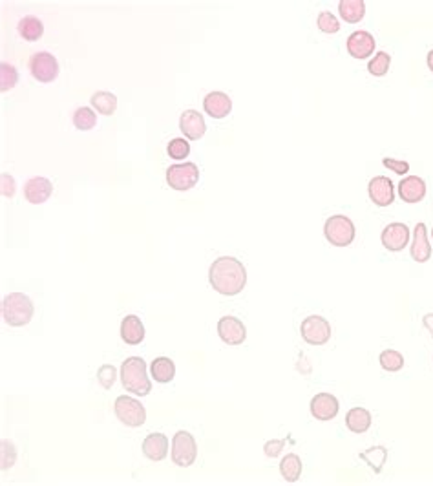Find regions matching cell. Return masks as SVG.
Returning a JSON list of instances; mask_svg holds the SVG:
<instances>
[{"label": "cell", "instance_id": "cell-34", "mask_svg": "<svg viewBox=\"0 0 433 486\" xmlns=\"http://www.w3.org/2000/svg\"><path fill=\"white\" fill-rule=\"evenodd\" d=\"M166 152H169V156L172 157V159L181 161L190 154V145L183 137H176V139H172V141L169 143Z\"/></svg>", "mask_w": 433, "mask_h": 486}, {"label": "cell", "instance_id": "cell-33", "mask_svg": "<svg viewBox=\"0 0 433 486\" xmlns=\"http://www.w3.org/2000/svg\"><path fill=\"white\" fill-rule=\"evenodd\" d=\"M316 26L320 29L322 34H339L340 31V22L339 19L334 17L331 11H320L318 17H316Z\"/></svg>", "mask_w": 433, "mask_h": 486}, {"label": "cell", "instance_id": "cell-4", "mask_svg": "<svg viewBox=\"0 0 433 486\" xmlns=\"http://www.w3.org/2000/svg\"><path fill=\"white\" fill-rule=\"evenodd\" d=\"M355 223L344 214H334L324 223V236L334 247H348L355 240Z\"/></svg>", "mask_w": 433, "mask_h": 486}, {"label": "cell", "instance_id": "cell-38", "mask_svg": "<svg viewBox=\"0 0 433 486\" xmlns=\"http://www.w3.org/2000/svg\"><path fill=\"white\" fill-rule=\"evenodd\" d=\"M285 443H288V441H285V439L267 441V443L264 444L265 455H267L269 459H276L278 455H280V453L283 452V448H285Z\"/></svg>", "mask_w": 433, "mask_h": 486}, {"label": "cell", "instance_id": "cell-1", "mask_svg": "<svg viewBox=\"0 0 433 486\" xmlns=\"http://www.w3.org/2000/svg\"><path fill=\"white\" fill-rule=\"evenodd\" d=\"M208 282L223 296H236L247 285V269L238 258L220 256L208 267Z\"/></svg>", "mask_w": 433, "mask_h": 486}, {"label": "cell", "instance_id": "cell-21", "mask_svg": "<svg viewBox=\"0 0 433 486\" xmlns=\"http://www.w3.org/2000/svg\"><path fill=\"white\" fill-rule=\"evenodd\" d=\"M121 338L128 345H139L145 340V326L141 318L136 315H128L121 322Z\"/></svg>", "mask_w": 433, "mask_h": 486}, {"label": "cell", "instance_id": "cell-6", "mask_svg": "<svg viewBox=\"0 0 433 486\" xmlns=\"http://www.w3.org/2000/svg\"><path fill=\"white\" fill-rule=\"evenodd\" d=\"M113 411L115 417L121 420L122 424L130 426V428H137L143 426L146 420V410L141 402L132 399L128 395H121L113 402Z\"/></svg>", "mask_w": 433, "mask_h": 486}, {"label": "cell", "instance_id": "cell-32", "mask_svg": "<svg viewBox=\"0 0 433 486\" xmlns=\"http://www.w3.org/2000/svg\"><path fill=\"white\" fill-rule=\"evenodd\" d=\"M390 64H391L390 53L378 52L375 53V57H373L371 61H369V64H367V71L375 77H384L388 73V70H390Z\"/></svg>", "mask_w": 433, "mask_h": 486}, {"label": "cell", "instance_id": "cell-29", "mask_svg": "<svg viewBox=\"0 0 433 486\" xmlns=\"http://www.w3.org/2000/svg\"><path fill=\"white\" fill-rule=\"evenodd\" d=\"M73 124H76L77 130H83V132H88L97 124V113L94 112L88 106H80L73 113Z\"/></svg>", "mask_w": 433, "mask_h": 486}, {"label": "cell", "instance_id": "cell-10", "mask_svg": "<svg viewBox=\"0 0 433 486\" xmlns=\"http://www.w3.org/2000/svg\"><path fill=\"white\" fill-rule=\"evenodd\" d=\"M367 194L377 207H390L395 201V185L386 176H377L367 185Z\"/></svg>", "mask_w": 433, "mask_h": 486}, {"label": "cell", "instance_id": "cell-25", "mask_svg": "<svg viewBox=\"0 0 433 486\" xmlns=\"http://www.w3.org/2000/svg\"><path fill=\"white\" fill-rule=\"evenodd\" d=\"M339 13L346 22L357 24L366 15V4H364V0H340Z\"/></svg>", "mask_w": 433, "mask_h": 486}, {"label": "cell", "instance_id": "cell-16", "mask_svg": "<svg viewBox=\"0 0 433 486\" xmlns=\"http://www.w3.org/2000/svg\"><path fill=\"white\" fill-rule=\"evenodd\" d=\"M179 130L183 132L187 139L196 141V139H201L205 136L207 124H205V119H203L201 113L196 112V110H187L179 117Z\"/></svg>", "mask_w": 433, "mask_h": 486}, {"label": "cell", "instance_id": "cell-27", "mask_svg": "<svg viewBox=\"0 0 433 486\" xmlns=\"http://www.w3.org/2000/svg\"><path fill=\"white\" fill-rule=\"evenodd\" d=\"M360 459H362L364 463H367V466L371 468L373 472L381 473L388 461V450L384 446H373V448L360 453Z\"/></svg>", "mask_w": 433, "mask_h": 486}, {"label": "cell", "instance_id": "cell-39", "mask_svg": "<svg viewBox=\"0 0 433 486\" xmlns=\"http://www.w3.org/2000/svg\"><path fill=\"white\" fill-rule=\"evenodd\" d=\"M0 190H2V196L4 198H13L15 192H17V181H15L13 176L10 174H2L0 178Z\"/></svg>", "mask_w": 433, "mask_h": 486}, {"label": "cell", "instance_id": "cell-8", "mask_svg": "<svg viewBox=\"0 0 433 486\" xmlns=\"http://www.w3.org/2000/svg\"><path fill=\"white\" fill-rule=\"evenodd\" d=\"M199 181V169L196 163H181V165H172L166 170V183L170 189L185 192V190L194 189Z\"/></svg>", "mask_w": 433, "mask_h": 486}, {"label": "cell", "instance_id": "cell-9", "mask_svg": "<svg viewBox=\"0 0 433 486\" xmlns=\"http://www.w3.org/2000/svg\"><path fill=\"white\" fill-rule=\"evenodd\" d=\"M300 335L309 345H324L331 338V324L320 315H311L301 320Z\"/></svg>", "mask_w": 433, "mask_h": 486}, {"label": "cell", "instance_id": "cell-17", "mask_svg": "<svg viewBox=\"0 0 433 486\" xmlns=\"http://www.w3.org/2000/svg\"><path fill=\"white\" fill-rule=\"evenodd\" d=\"M399 196L406 203H420L426 198V183L419 176H406L399 183Z\"/></svg>", "mask_w": 433, "mask_h": 486}, {"label": "cell", "instance_id": "cell-22", "mask_svg": "<svg viewBox=\"0 0 433 486\" xmlns=\"http://www.w3.org/2000/svg\"><path fill=\"white\" fill-rule=\"evenodd\" d=\"M371 420V413L366 408H351L346 415V426L351 434H366Z\"/></svg>", "mask_w": 433, "mask_h": 486}, {"label": "cell", "instance_id": "cell-13", "mask_svg": "<svg viewBox=\"0 0 433 486\" xmlns=\"http://www.w3.org/2000/svg\"><path fill=\"white\" fill-rule=\"evenodd\" d=\"M309 408H311V415L316 420H331L339 415L340 402L331 393H316L311 399Z\"/></svg>", "mask_w": 433, "mask_h": 486}, {"label": "cell", "instance_id": "cell-36", "mask_svg": "<svg viewBox=\"0 0 433 486\" xmlns=\"http://www.w3.org/2000/svg\"><path fill=\"white\" fill-rule=\"evenodd\" d=\"M115 375H118L115 373V368L110 366V364H104V366L99 368V371H97V380H99V384L104 389H110L112 384L115 383Z\"/></svg>", "mask_w": 433, "mask_h": 486}, {"label": "cell", "instance_id": "cell-14", "mask_svg": "<svg viewBox=\"0 0 433 486\" xmlns=\"http://www.w3.org/2000/svg\"><path fill=\"white\" fill-rule=\"evenodd\" d=\"M346 48L353 59H367L371 57V53H375V37L364 29L353 31L346 41Z\"/></svg>", "mask_w": 433, "mask_h": 486}, {"label": "cell", "instance_id": "cell-12", "mask_svg": "<svg viewBox=\"0 0 433 486\" xmlns=\"http://www.w3.org/2000/svg\"><path fill=\"white\" fill-rule=\"evenodd\" d=\"M381 241L382 245L386 247L390 252H400V250L410 243V229H408L406 223H390V225L382 231Z\"/></svg>", "mask_w": 433, "mask_h": 486}, {"label": "cell", "instance_id": "cell-15", "mask_svg": "<svg viewBox=\"0 0 433 486\" xmlns=\"http://www.w3.org/2000/svg\"><path fill=\"white\" fill-rule=\"evenodd\" d=\"M53 192V185L48 178L43 176H35L31 180L26 181L24 185V198L28 199L31 205H43L46 203L50 196Z\"/></svg>", "mask_w": 433, "mask_h": 486}, {"label": "cell", "instance_id": "cell-11", "mask_svg": "<svg viewBox=\"0 0 433 486\" xmlns=\"http://www.w3.org/2000/svg\"><path fill=\"white\" fill-rule=\"evenodd\" d=\"M218 335L229 345H241L247 338V327L236 317H222L218 322Z\"/></svg>", "mask_w": 433, "mask_h": 486}, {"label": "cell", "instance_id": "cell-5", "mask_svg": "<svg viewBox=\"0 0 433 486\" xmlns=\"http://www.w3.org/2000/svg\"><path fill=\"white\" fill-rule=\"evenodd\" d=\"M198 457V446L192 434L185 430H179L172 437V463L179 468H189L196 463Z\"/></svg>", "mask_w": 433, "mask_h": 486}, {"label": "cell", "instance_id": "cell-23", "mask_svg": "<svg viewBox=\"0 0 433 486\" xmlns=\"http://www.w3.org/2000/svg\"><path fill=\"white\" fill-rule=\"evenodd\" d=\"M17 31H19L20 38L28 41V43H35V41H38V38L43 37L44 26L43 22H41V19L34 17V15H28V17H24V19L19 20Z\"/></svg>", "mask_w": 433, "mask_h": 486}, {"label": "cell", "instance_id": "cell-35", "mask_svg": "<svg viewBox=\"0 0 433 486\" xmlns=\"http://www.w3.org/2000/svg\"><path fill=\"white\" fill-rule=\"evenodd\" d=\"M0 446H2V459H0V468L2 470H8V468H11L15 464V461H17V450H15L13 443H10V441H2L0 443Z\"/></svg>", "mask_w": 433, "mask_h": 486}, {"label": "cell", "instance_id": "cell-37", "mask_svg": "<svg viewBox=\"0 0 433 486\" xmlns=\"http://www.w3.org/2000/svg\"><path fill=\"white\" fill-rule=\"evenodd\" d=\"M382 165L386 166V169L393 170V172L399 176H406L408 172H410V163H408V161H399V159H393V157H384V159H382Z\"/></svg>", "mask_w": 433, "mask_h": 486}, {"label": "cell", "instance_id": "cell-40", "mask_svg": "<svg viewBox=\"0 0 433 486\" xmlns=\"http://www.w3.org/2000/svg\"><path fill=\"white\" fill-rule=\"evenodd\" d=\"M423 326L426 327V329L430 331V335L433 336V313H428V315H424Z\"/></svg>", "mask_w": 433, "mask_h": 486}, {"label": "cell", "instance_id": "cell-41", "mask_svg": "<svg viewBox=\"0 0 433 486\" xmlns=\"http://www.w3.org/2000/svg\"><path fill=\"white\" fill-rule=\"evenodd\" d=\"M426 64H428L430 71H433V50L428 53V57H426Z\"/></svg>", "mask_w": 433, "mask_h": 486}, {"label": "cell", "instance_id": "cell-28", "mask_svg": "<svg viewBox=\"0 0 433 486\" xmlns=\"http://www.w3.org/2000/svg\"><path fill=\"white\" fill-rule=\"evenodd\" d=\"M92 106L103 115H112L118 110V97L112 92H95L92 95Z\"/></svg>", "mask_w": 433, "mask_h": 486}, {"label": "cell", "instance_id": "cell-42", "mask_svg": "<svg viewBox=\"0 0 433 486\" xmlns=\"http://www.w3.org/2000/svg\"><path fill=\"white\" fill-rule=\"evenodd\" d=\"M432 240H433V229H432Z\"/></svg>", "mask_w": 433, "mask_h": 486}, {"label": "cell", "instance_id": "cell-26", "mask_svg": "<svg viewBox=\"0 0 433 486\" xmlns=\"http://www.w3.org/2000/svg\"><path fill=\"white\" fill-rule=\"evenodd\" d=\"M301 470H304V464L297 453H288L280 463V473L288 483H297L301 476Z\"/></svg>", "mask_w": 433, "mask_h": 486}, {"label": "cell", "instance_id": "cell-24", "mask_svg": "<svg viewBox=\"0 0 433 486\" xmlns=\"http://www.w3.org/2000/svg\"><path fill=\"white\" fill-rule=\"evenodd\" d=\"M150 375L156 383L169 384L170 380H174L176 377L174 362H172L169 357H157V359L150 364Z\"/></svg>", "mask_w": 433, "mask_h": 486}, {"label": "cell", "instance_id": "cell-2", "mask_svg": "<svg viewBox=\"0 0 433 486\" xmlns=\"http://www.w3.org/2000/svg\"><path fill=\"white\" fill-rule=\"evenodd\" d=\"M121 384L127 392L146 396L152 392V383L146 373V362L141 357H130L121 364Z\"/></svg>", "mask_w": 433, "mask_h": 486}, {"label": "cell", "instance_id": "cell-19", "mask_svg": "<svg viewBox=\"0 0 433 486\" xmlns=\"http://www.w3.org/2000/svg\"><path fill=\"white\" fill-rule=\"evenodd\" d=\"M203 110L211 115L212 119H223L232 112L231 97L223 92H211L203 99Z\"/></svg>", "mask_w": 433, "mask_h": 486}, {"label": "cell", "instance_id": "cell-31", "mask_svg": "<svg viewBox=\"0 0 433 486\" xmlns=\"http://www.w3.org/2000/svg\"><path fill=\"white\" fill-rule=\"evenodd\" d=\"M19 83V71L13 64H8V62H2L0 64V90L10 92L13 90L15 86Z\"/></svg>", "mask_w": 433, "mask_h": 486}, {"label": "cell", "instance_id": "cell-20", "mask_svg": "<svg viewBox=\"0 0 433 486\" xmlns=\"http://www.w3.org/2000/svg\"><path fill=\"white\" fill-rule=\"evenodd\" d=\"M141 448L143 455H145L146 459H150L154 463H159V461H163V459L166 457V453H169V439H166V435L163 434H150L145 437Z\"/></svg>", "mask_w": 433, "mask_h": 486}, {"label": "cell", "instance_id": "cell-18", "mask_svg": "<svg viewBox=\"0 0 433 486\" xmlns=\"http://www.w3.org/2000/svg\"><path fill=\"white\" fill-rule=\"evenodd\" d=\"M411 258L417 264H424L432 258V243L428 241V229L424 223H417L413 229V241H411Z\"/></svg>", "mask_w": 433, "mask_h": 486}, {"label": "cell", "instance_id": "cell-3", "mask_svg": "<svg viewBox=\"0 0 433 486\" xmlns=\"http://www.w3.org/2000/svg\"><path fill=\"white\" fill-rule=\"evenodd\" d=\"M34 302L24 293H10L2 300V318L8 326L22 327L34 318Z\"/></svg>", "mask_w": 433, "mask_h": 486}, {"label": "cell", "instance_id": "cell-7", "mask_svg": "<svg viewBox=\"0 0 433 486\" xmlns=\"http://www.w3.org/2000/svg\"><path fill=\"white\" fill-rule=\"evenodd\" d=\"M28 68L29 73L34 76V79L38 80V83H44V85L53 83L59 77V71H61L55 57L48 52L34 53V55L29 57Z\"/></svg>", "mask_w": 433, "mask_h": 486}, {"label": "cell", "instance_id": "cell-30", "mask_svg": "<svg viewBox=\"0 0 433 486\" xmlns=\"http://www.w3.org/2000/svg\"><path fill=\"white\" fill-rule=\"evenodd\" d=\"M378 362H381L382 369L390 371V373H397V371L404 368V357L395 350L382 351L381 357H378Z\"/></svg>", "mask_w": 433, "mask_h": 486}]
</instances>
